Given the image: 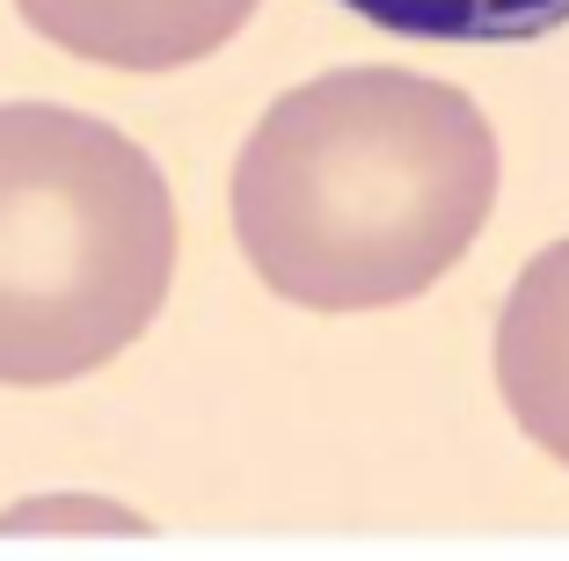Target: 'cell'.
I'll list each match as a JSON object with an SVG mask.
<instances>
[{"label": "cell", "instance_id": "obj_5", "mask_svg": "<svg viewBox=\"0 0 569 561\" xmlns=\"http://www.w3.org/2000/svg\"><path fill=\"white\" fill-rule=\"evenodd\" d=\"M343 8L417 44H526L569 22V0H343Z\"/></svg>", "mask_w": 569, "mask_h": 561}, {"label": "cell", "instance_id": "obj_3", "mask_svg": "<svg viewBox=\"0 0 569 561\" xmlns=\"http://www.w3.org/2000/svg\"><path fill=\"white\" fill-rule=\"evenodd\" d=\"M44 44L124 73H168L219 51L256 0H16Z\"/></svg>", "mask_w": 569, "mask_h": 561}, {"label": "cell", "instance_id": "obj_1", "mask_svg": "<svg viewBox=\"0 0 569 561\" xmlns=\"http://www.w3.org/2000/svg\"><path fill=\"white\" fill-rule=\"evenodd\" d=\"M497 204V132L468 88L409 67H329L278 96L234 161V241L307 314L417 299Z\"/></svg>", "mask_w": 569, "mask_h": 561}, {"label": "cell", "instance_id": "obj_4", "mask_svg": "<svg viewBox=\"0 0 569 561\" xmlns=\"http://www.w3.org/2000/svg\"><path fill=\"white\" fill-rule=\"evenodd\" d=\"M497 387L511 423L569 467V241L540 248L497 314Z\"/></svg>", "mask_w": 569, "mask_h": 561}, {"label": "cell", "instance_id": "obj_2", "mask_svg": "<svg viewBox=\"0 0 569 561\" xmlns=\"http://www.w3.org/2000/svg\"><path fill=\"white\" fill-rule=\"evenodd\" d=\"M176 198L139 139L67 102H0V387H67L153 329Z\"/></svg>", "mask_w": 569, "mask_h": 561}, {"label": "cell", "instance_id": "obj_6", "mask_svg": "<svg viewBox=\"0 0 569 561\" xmlns=\"http://www.w3.org/2000/svg\"><path fill=\"white\" fill-rule=\"evenodd\" d=\"M0 532L8 540H37V532H67V540H102V532H139L147 540L153 518L118 503V495H96V489H37L22 503L0 511Z\"/></svg>", "mask_w": 569, "mask_h": 561}]
</instances>
